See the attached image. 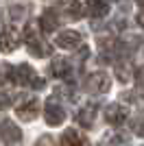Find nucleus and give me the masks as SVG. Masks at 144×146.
Segmentation results:
<instances>
[{"label":"nucleus","instance_id":"nucleus-1","mask_svg":"<svg viewBox=\"0 0 144 146\" xmlns=\"http://www.w3.org/2000/svg\"><path fill=\"white\" fill-rule=\"evenodd\" d=\"M24 42L29 46V52L33 57H37V59H44V57H48L53 52L50 44L42 37V31L33 24H26V29H24Z\"/></svg>","mask_w":144,"mask_h":146},{"label":"nucleus","instance_id":"nucleus-2","mask_svg":"<svg viewBox=\"0 0 144 146\" xmlns=\"http://www.w3.org/2000/svg\"><path fill=\"white\" fill-rule=\"evenodd\" d=\"M37 113H39V100H37L35 96L33 98H24L22 103L15 107V116H18L20 120H24V122L35 120Z\"/></svg>","mask_w":144,"mask_h":146},{"label":"nucleus","instance_id":"nucleus-3","mask_svg":"<svg viewBox=\"0 0 144 146\" xmlns=\"http://www.w3.org/2000/svg\"><path fill=\"white\" fill-rule=\"evenodd\" d=\"M85 90L90 94H105L109 90V76L105 72H94L85 79Z\"/></svg>","mask_w":144,"mask_h":146},{"label":"nucleus","instance_id":"nucleus-4","mask_svg":"<svg viewBox=\"0 0 144 146\" xmlns=\"http://www.w3.org/2000/svg\"><path fill=\"white\" fill-rule=\"evenodd\" d=\"M81 42H83V35H81L79 31H61L59 35L55 37V44H57L59 48H66V50L79 48Z\"/></svg>","mask_w":144,"mask_h":146},{"label":"nucleus","instance_id":"nucleus-5","mask_svg":"<svg viewBox=\"0 0 144 146\" xmlns=\"http://www.w3.org/2000/svg\"><path fill=\"white\" fill-rule=\"evenodd\" d=\"M129 118V107L127 105H120V103H114L105 107V120L109 124H122V122Z\"/></svg>","mask_w":144,"mask_h":146},{"label":"nucleus","instance_id":"nucleus-6","mask_svg":"<svg viewBox=\"0 0 144 146\" xmlns=\"http://www.w3.org/2000/svg\"><path fill=\"white\" fill-rule=\"evenodd\" d=\"M55 11H57V13H63V15H66V18H70V20H79V18H81L83 7H81V2H79V0H57Z\"/></svg>","mask_w":144,"mask_h":146},{"label":"nucleus","instance_id":"nucleus-7","mask_svg":"<svg viewBox=\"0 0 144 146\" xmlns=\"http://www.w3.org/2000/svg\"><path fill=\"white\" fill-rule=\"evenodd\" d=\"M11 76L15 85H31L33 79H35V70L31 66H26V63H20V66H13Z\"/></svg>","mask_w":144,"mask_h":146},{"label":"nucleus","instance_id":"nucleus-8","mask_svg":"<svg viewBox=\"0 0 144 146\" xmlns=\"http://www.w3.org/2000/svg\"><path fill=\"white\" fill-rule=\"evenodd\" d=\"M20 140H22V131L15 127L13 120L5 118V120H2V142H5L7 146H11V144H18Z\"/></svg>","mask_w":144,"mask_h":146},{"label":"nucleus","instance_id":"nucleus-9","mask_svg":"<svg viewBox=\"0 0 144 146\" xmlns=\"http://www.w3.org/2000/svg\"><path fill=\"white\" fill-rule=\"evenodd\" d=\"M63 120H66L63 107H61L59 103H55V100H48L46 103V122L50 124V127H59Z\"/></svg>","mask_w":144,"mask_h":146},{"label":"nucleus","instance_id":"nucleus-10","mask_svg":"<svg viewBox=\"0 0 144 146\" xmlns=\"http://www.w3.org/2000/svg\"><path fill=\"white\" fill-rule=\"evenodd\" d=\"M20 46V33L18 29H13V26H7L2 29V50L5 52H11Z\"/></svg>","mask_w":144,"mask_h":146},{"label":"nucleus","instance_id":"nucleus-11","mask_svg":"<svg viewBox=\"0 0 144 146\" xmlns=\"http://www.w3.org/2000/svg\"><path fill=\"white\" fill-rule=\"evenodd\" d=\"M96 113H98V105H96V103H87L83 109L79 111L77 122L81 124V127L90 129V127H94V118H96Z\"/></svg>","mask_w":144,"mask_h":146},{"label":"nucleus","instance_id":"nucleus-12","mask_svg":"<svg viewBox=\"0 0 144 146\" xmlns=\"http://www.w3.org/2000/svg\"><path fill=\"white\" fill-rule=\"evenodd\" d=\"M72 66L68 59H55L50 66H48V72L50 76H57V79H68V74H70Z\"/></svg>","mask_w":144,"mask_h":146},{"label":"nucleus","instance_id":"nucleus-13","mask_svg":"<svg viewBox=\"0 0 144 146\" xmlns=\"http://www.w3.org/2000/svg\"><path fill=\"white\" fill-rule=\"evenodd\" d=\"M85 13L92 18H105L109 13V7L105 0H87L85 2Z\"/></svg>","mask_w":144,"mask_h":146},{"label":"nucleus","instance_id":"nucleus-14","mask_svg":"<svg viewBox=\"0 0 144 146\" xmlns=\"http://www.w3.org/2000/svg\"><path fill=\"white\" fill-rule=\"evenodd\" d=\"M87 140H85V135H79L74 129H68L61 133V146H85Z\"/></svg>","mask_w":144,"mask_h":146},{"label":"nucleus","instance_id":"nucleus-15","mask_svg":"<svg viewBox=\"0 0 144 146\" xmlns=\"http://www.w3.org/2000/svg\"><path fill=\"white\" fill-rule=\"evenodd\" d=\"M131 144V135L129 133H107L103 140V146H129Z\"/></svg>","mask_w":144,"mask_h":146},{"label":"nucleus","instance_id":"nucleus-16","mask_svg":"<svg viewBox=\"0 0 144 146\" xmlns=\"http://www.w3.org/2000/svg\"><path fill=\"white\" fill-rule=\"evenodd\" d=\"M39 26H42V31H46V33H50V31H57V26H59L57 13L46 11V13L42 15V20H39Z\"/></svg>","mask_w":144,"mask_h":146},{"label":"nucleus","instance_id":"nucleus-17","mask_svg":"<svg viewBox=\"0 0 144 146\" xmlns=\"http://www.w3.org/2000/svg\"><path fill=\"white\" fill-rule=\"evenodd\" d=\"M116 76H118L120 81H125V83L129 81V76H131V74H129V68H127V63H125V66H118V68H116Z\"/></svg>","mask_w":144,"mask_h":146},{"label":"nucleus","instance_id":"nucleus-18","mask_svg":"<svg viewBox=\"0 0 144 146\" xmlns=\"http://www.w3.org/2000/svg\"><path fill=\"white\" fill-rule=\"evenodd\" d=\"M135 81H138V85L144 90V66H140L138 70H135Z\"/></svg>","mask_w":144,"mask_h":146},{"label":"nucleus","instance_id":"nucleus-19","mask_svg":"<svg viewBox=\"0 0 144 146\" xmlns=\"http://www.w3.org/2000/svg\"><path fill=\"white\" fill-rule=\"evenodd\" d=\"M35 146H55V144H53V137H50V135H42Z\"/></svg>","mask_w":144,"mask_h":146},{"label":"nucleus","instance_id":"nucleus-20","mask_svg":"<svg viewBox=\"0 0 144 146\" xmlns=\"http://www.w3.org/2000/svg\"><path fill=\"white\" fill-rule=\"evenodd\" d=\"M31 85H35V90H44V87H46V83H44V79H37V76H35Z\"/></svg>","mask_w":144,"mask_h":146},{"label":"nucleus","instance_id":"nucleus-21","mask_svg":"<svg viewBox=\"0 0 144 146\" xmlns=\"http://www.w3.org/2000/svg\"><path fill=\"white\" fill-rule=\"evenodd\" d=\"M135 20H138V26H140V29H144V11H140L138 15H135Z\"/></svg>","mask_w":144,"mask_h":146},{"label":"nucleus","instance_id":"nucleus-22","mask_svg":"<svg viewBox=\"0 0 144 146\" xmlns=\"http://www.w3.org/2000/svg\"><path fill=\"white\" fill-rule=\"evenodd\" d=\"M138 2H140V5H144V0H138Z\"/></svg>","mask_w":144,"mask_h":146}]
</instances>
